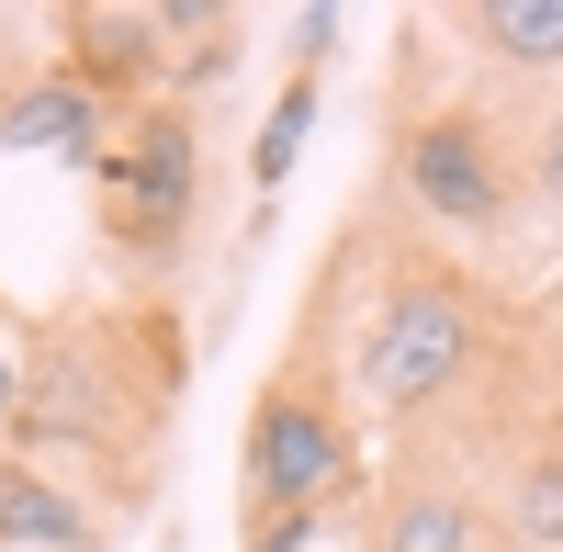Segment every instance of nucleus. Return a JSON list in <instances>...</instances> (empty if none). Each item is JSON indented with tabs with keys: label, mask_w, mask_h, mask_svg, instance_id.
Returning a JSON list of instances; mask_svg holds the SVG:
<instances>
[{
	"label": "nucleus",
	"mask_w": 563,
	"mask_h": 552,
	"mask_svg": "<svg viewBox=\"0 0 563 552\" xmlns=\"http://www.w3.org/2000/svg\"><path fill=\"white\" fill-rule=\"evenodd\" d=\"M474 361H485V294L440 260H395L350 339V395H361L350 418H429L474 384Z\"/></svg>",
	"instance_id": "f257e3e1"
},
{
	"label": "nucleus",
	"mask_w": 563,
	"mask_h": 552,
	"mask_svg": "<svg viewBox=\"0 0 563 552\" xmlns=\"http://www.w3.org/2000/svg\"><path fill=\"white\" fill-rule=\"evenodd\" d=\"M169 406V373H135L124 328H90V316H57V328H34L23 350V406L12 429L45 474H79L90 451H124L135 429H158Z\"/></svg>",
	"instance_id": "f03ea898"
},
{
	"label": "nucleus",
	"mask_w": 563,
	"mask_h": 552,
	"mask_svg": "<svg viewBox=\"0 0 563 552\" xmlns=\"http://www.w3.org/2000/svg\"><path fill=\"white\" fill-rule=\"evenodd\" d=\"M238 474H249V519H327L361 496V418H350L339 373H316V350L260 384Z\"/></svg>",
	"instance_id": "7ed1b4c3"
},
{
	"label": "nucleus",
	"mask_w": 563,
	"mask_h": 552,
	"mask_svg": "<svg viewBox=\"0 0 563 552\" xmlns=\"http://www.w3.org/2000/svg\"><path fill=\"white\" fill-rule=\"evenodd\" d=\"M90 192H102V238L124 260L169 271L192 249V214H203V124H192V102H135L113 124L102 169H90Z\"/></svg>",
	"instance_id": "20e7f679"
},
{
	"label": "nucleus",
	"mask_w": 563,
	"mask_h": 552,
	"mask_svg": "<svg viewBox=\"0 0 563 552\" xmlns=\"http://www.w3.org/2000/svg\"><path fill=\"white\" fill-rule=\"evenodd\" d=\"M395 192L429 225H451V238H496L507 203H519V169H507L496 124L474 102H440V113H406L395 124Z\"/></svg>",
	"instance_id": "39448f33"
},
{
	"label": "nucleus",
	"mask_w": 563,
	"mask_h": 552,
	"mask_svg": "<svg viewBox=\"0 0 563 552\" xmlns=\"http://www.w3.org/2000/svg\"><path fill=\"white\" fill-rule=\"evenodd\" d=\"M57 68L90 79L113 113L169 102V34H158L147 0H68V12H57Z\"/></svg>",
	"instance_id": "423d86ee"
},
{
	"label": "nucleus",
	"mask_w": 563,
	"mask_h": 552,
	"mask_svg": "<svg viewBox=\"0 0 563 552\" xmlns=\"http://www.w3.org/2000/svg\"><path fill=\"white\" fill-rule=\"evenodd\" d=\"M113 124H124V113H113L90 79H68V68H34V79H12V90H0V147L57 158V169H102Z\"/></svg>",
	"instance_id": "0eeeda50"
},
{
	"label": "nucleus",
	"mask_w": 563,
	"mask_h": 552,
	"mask_svg": "<svg viewBox=\"0 0 563 552\" xmlns=\"http://www.w3.org/2000/svg\"><path fill=\"white\" fill-rule=\"evenodd\" d=\"M361 552H507V541H496L485 496L462 485V474H417V463H406L384 496H372Z\"/></svg>",
	"instance_id": "6e6552de"
},
{
	"label": "nucleus",
	"mask_w": 563,
	"mask_h": 552,
	"mask_svg": "<svg viewBox=\"0 0 563 552\" xmlns=\"http://www.w3.org/2000/svg\"><path fill=\"white\" fill-rule=\"evenodd\" d=\"M0 552H102V508L68 474H45L34 451L23 463L0 451Z\"/></svg>",
	"instance_id": "1a4fd4ad"
},
{
	"label": "nucleus",
	"mask_w": 563,
	"mask_h": 552,
	"mask_svg": "<svg viewBox=\"0 0 563 552\" xmlns=\"http://www.w3.org/2000/svg\"><path fill=\"white\" fill-rule=\"evenodd\" d=\"M451 23L474 34V57L507 68V79H552L563 68V0H462Z\"/></svg>",
	"instance_id": "9d476101"
},
{
	"label": "nucleus",
	"mask_w": 563,
	"mask_h": 552,
	"mask_svg": "<svg viewBox=\"0 0 563 552\" xmlns=\"http://www.w3.org/2000/svg\"><path fill=\"white\" fill-rule=\"evenodd\" d=\"M485 519H496L507 552H563V440L507 463V485H496V508H485Z\"/></svg>",
	"instance_id": "9b49d317"
},
{
	"label": "nucleus",
	"mask_w": 563,
	"mask_h": 552,
	"mask_svg": "<svg viewBox=\"0 0 563 552\" xmlns=\"http://www.w3.org/2000/svg\"><path fill=\"white\" fill-rule=\"evenodd\" d=\"M316 124H327V79H282V102H271V124L249 135V180H260V203H271L282 180L305 169V147H316Z\"/></svg>",
	"instance_id": "f8f14e48"
},
{
	"label": "nucleus",
	"mask_w": 563,
	"mask_h": 552,
	"mask_svg": "<svg viewBox=\"0 0 563 552\" xmlns=\"http://www.w3.org/2000/svg\"><path fill=\"white\" fill-rule=\"evenodd\" d=\"M327 57H339V0L294 12V79H327Z\"/></svg>",
	"instance_id": "ddd939ff"
},
{
	"label": "nucleus",
	"mask_w": 563,
	"mask_h": 552,
	"mask_svg": "<svg viewBox=\"0 0 563 552\" xmlns=\"http://www.w3.org/2000/svg\"><path fill=\"white\" fill-rule=\"evenodd\" d=\"M530 203H552V214H563V113H541V124H530Z\"/></svg>",
	"instance_id": "4468645a"
},
{
	"label": "nucleus",
	"mask_w": 563,
	"mask_h": 552,
	"mask_svg": "<svg viewBox=\"0 0 563 552\" xmlns=\"http://www.w3.org/2000/svg\"><path fill=\"white\" fill-rule=\"evenodd\" d=\"M316 541H327V519H249L238 552H316Z\"/></svg>",
	"instance_id": "2eb2a0df"
},
{
	"label": "nucleus",
	"mask_w": 563,
	"mask_h": 552,
	"mask_svg": "<svg viewBox=\"0 0 563 552\" xmlns=\"http://www.w3.org/2000/svg\"><path fill=\"white\" fill-rule=\"evenodd\" d=\"M12 406H23V361L0 350V429H12Z\"/></svg>",
	"instance_id": "dca6fc26"
}]
</instances>
